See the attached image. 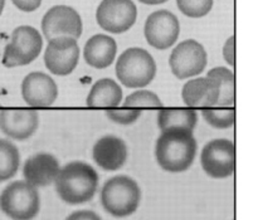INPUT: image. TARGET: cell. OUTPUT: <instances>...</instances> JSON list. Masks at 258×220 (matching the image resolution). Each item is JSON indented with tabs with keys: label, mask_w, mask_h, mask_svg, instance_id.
I'll list each match as a JSON object with an SVG mask.
<instances>
[{
	"label": "cell",
	"mask_w": 258,
	"mask_h": 220,
	"mask_svg": "<svg viewBox=\"0 0 258 220\" xmlns=\"http://www.w3.org/2000/svg\"><path fill=\"white\" fill-rule=\"evenodd\" d=\"M55 191L64 203L78 205L92 200L98 189V174L82 161H73L59 169L54 180Z\"/></svg>",
	"instance_id": "obj_2"
},
{
	"label": "cell",
	"mask_w": 258,
	"mask_h": 220,
	"mask_svg": "<svg viewBox=\"0 0 258 220\" xmlns=\"http://www.w3.org/2000/svg\"><path fill=\"white\" fill-rule=\"evenodd\" d=\"M42 30L47 40L58 37H70L77 40L82 35V19L73 8L55 5L43 17Z\"/></svg>",
	"instance_id": "obj_10"
},
{
	"label": "cell",
	"mask_w": 258,
	"mask_h": 220,
	"mask_svg": "<svg viewBox=\"0 0 258 220\" xmlns=\"http://www.w3.org/2000/svg\"><path fill=\"white\" fill-rule=\"evenodd\" d=\"M181 97L184 103L191 110L216 107L219 97L218 85L208 77L194 78L183 86Z\"/></svg>",
	"instance_id": "obj_17"
},
{
	"label": "cell",
	"mask_w": 258,
	"mask_h": 220,
	"mask_svg": "<svg viewBox=\"0 0 258 220\" xmlns=\"http://www.w3.org/2000/svg\"><path fill=\"white\" fill-rule=\"evenodd\" d=\"M207 77L216 81L219 88V97L216 107H233L234 106V73L226 67H216L211 69Z\"/></svg>",
	"instance_id": "obj_21"
},
{
	"label": "cell",
	"mask_w": 258,
	"mask_h": 220,
	"mask_svg": "<svg viewBox=\"0 0 258 220\" xmlns=\"http://www.w3.org/2000/svg\"><path fill=\"white\" fill-rule=\"evenodd\" d=\"M39 126L37 111L24 108H9L0 111V130L14 140L29 138Z\"/></svg>",
	"instance_id": "obj_14"
},
{
	"label": "cell",
	"mask_w": 258,
	"mask_h": 220,
	"mask_svg": "<svg viewBox=\"0 0 258 220\" xmlns=\"http://www.w3.org/2000/svg\"><path fill=\"white\" fill-rule=\"evenodd\" d=\"M106 116L110 118L112 122L118 123V125H131V123L136 122L139 117L141 116V111L139 108H122V110H117V108H108L106 111Z\"/></svg>",
	"instance_id": "obj_26"
},
{
	"label": "cell",
	"mask_w": 258,
	"mask_h": 220,
	"mask_svg": "<svg viewBox=\"0 0 258 220\" xmlns=\"http://www.w3.org/2000/svg\"><path fill=\"white\" fill-rule=\"evenodd\" d=\"M122 101V90L111 78L97 81L87 96L88 107L91 108H116Z\"/></svg>",
	"instance_id": "obj_19"
},
{
	"label": "cell",
	"mask_w": 258,
	"mask_h": 220,
	"mask_svg": "<svg viewBox=\"0 0 258 220\" xmlns=\"http://www.w3.org/2000/svg\"><path fill=\"white\" fill-rule=\"evenodd\" d=\"M144 34L151 47L164 50L175 44L180 34V24L175 15L165 9L154 12L148 17Z\"/></svg>",
	"instance_id": "obj_11"
},
{
	"label": "cell",
	"mask_w": 258,
	"mask_h": 220,
	"mask_svg": "<svg viewBox=\"0 0 258 220\" xmlns=\"http://www.w3.org/2000/svg\"><path fill=\"white\" fill-rule=\"evenodd\" d=\"M20 164L19 150L5 138H0V183L15 176Z\"/></svg>",
	"instance_id": "obj_22"
},
{
	"label": "cell",
	"mask_w": 258,
	"mask_h": 220,
	"mask_svg": "<svg viewBox=\"0 0 258 220\" xmlns=\"http://www.w3.org/2000/svg\"><path fill=\"white\" fill-rule=\"evenodd\" d=\"M201 164L208 176L226 179L233 175L236 169L234 143L227 138H216L207 143L201 154Z\"/></svg>",
	"instance_id": "obj_7"
},
{
	"label": "cell",
	"mask_w": 258,
	"mask_h": 220,
	"mask_svg": "<svg viewBox=\"0 0 258 220\" xmlns=\"http://www.w3.org/2000/svg\"><path fill=\"white\" fill-rule=\"evenodd\" d=\"M66 220H102L100 215L91 210H77L68 215Z\"/></svg>",
	"instance_id": "obj_29"
},
{
	"label": "cell",
	"mask_w": 258,
	"mask_h": 220,
	"mask_svg": "<svg viewBox=\"0 0 258 220\" xmlns=\"http://www.w3.org/2000/svg\"><path fill=\"white\" fill-rule=\"evenodd\" d=\"M198 122V113L191 108H164L158 115V126L161 131L180 128L193 131Z\"/></svg>",
	"instance_id": "obj_20"
},
{
	"label": "cell",
	"mask_w": 258,
	"mask_h": 220,
	"mask_svg": "<svg viewBox=\"0 0 258 220\" xmlns=\"http://www.w3.org/2000/svg\"><path fill=\"white\" fill-rule=\"evenodd\" d=\"M117 53V44L112 37L106 34H96L85 44L83 57L88 65L97 69L110 67Z\"/></svg>",
	"instance_id": "obj_18"
},
{
	"label": "cell",
	"mask_w": 258,
	"mask_h": 220,
	"mask_svg": "<svg viewBox=\"0 0 258 220\" xmlns=\"http://www.w3.org/2000/svg\"><path fill=\"white\" fill-rule=\"evenodd\" d=\"M43 47L42 35L30 25H20L12 33L10 43L5 47L3 64L8 68L32 63Z\"/></svg>",
	"instance_id": "obj_6"
},
{
	"label": "cell",
	"mask_w": 258,
	"mask_h": 220,
	"mask_svg": "<svg viewBox=\"0 0 258 220\" xmlns=\"http://www.w3.org/2000/svg\"><path fill=\"white\" fill-rule=\"evenodd\" d=\"M208 55L201 43L194 39L184 40L173 49L169 65L178 80L198 76L206 69Z\"/></svg>",
	"instance_id": "obj_8"
},
{
	"label": "cell",
	"mask_w": 258,
	"mask_h": 220,
	"mask_svg": "<svg viewBox=\"0 0 258 220\" xmlns=\"http://www.w3.org/2000/svg\"><path fill=\"white\" fill-rule=\"evenodd\" d=\"M140 200V186L130 176H113L106 181L101 190L103 209L116 218H125L135 213Z\"/></svg>",
	"instance_id": "obj_3"
},
{
	"label": "cell",
	"mask_w": 258,
	"mask_h": 220,
	"mask_svg": "<svg viewBox=\"0 0 258 220\" xmlns=\"http://www.w3.org/2000/svg\"><path fill=\"white\" fill-rule=\"evenodd\" d=\"M139 2L148 5H156V4H163V3L168 2V0H139Z\"/></svg>",
	"instance_id": "obj_30"
},
{
	"label": "cell",
	"mask_w": 258,
	"mask_h": 220,
	"mask_svg": "<svg viewBox=\"0 0 258 220\" xmlns=\"http://www.w3.org/2000/svg\"><path fill=\"white\" fill-rule=\"evenodd\" d=\"M22 96L30 107H49L58 97L57 83L43 72L29 73L22 82Z\"/></svg>",
	"instance_id": "obj_13"
},
{
	"label": "cell",
	"mask_w": 258,
	"mask_h": 220,
	"mask_svg": "<svg viewBox=\"0 0 258 220\" xmlns=\"http://www.w3.org/2000/svg\"><path fill=\"white\" fill-rule=\"evenodd\" d=\"M13 4L22 12H34L42 4V0H12Z\"/></svg>",
	"instance_id": "obj_28"
},
{
	"label": "cell",
	"mask_w": 258,
	"mask_h": 220,
	"mask_svg": "<svg viewBox=\"0 0 258 220\" xmlns=\"http://www.w3.org/2000/svg\"><path fill=\"white\" fill-rule=\"evenodd\" d=\"M178 9L189 18L206 17L213 7V0H176Z\"/></svg>",
	"instance_id": "obj_25"
},
{
	"label": "cell",
	"mask_w": 258,
	"mask_h": 220,
	"mask_svg": "<svg viewBox=\"0 0 258 220\" xmlns=\"http://www.w3.org/2000/svg\"><path fill=\"white\" fill-rule=\"evenodd\" d=\"M141 107H150V108H161L163 102L151 91H136L127 96L123 102V108H141Z\"/></svg>",
	"instance_id": "obj_24"
},
{
	"label": "cell",
	"mask_w": 258,
	"mask_h": 220,
	"mask_svg": "<svg viewBox=\"0 0 258 220\" xmlns=\"http://www.w3.org/2000/svg\"><path fill=\"white\" fill-rule=\"evenodd\" d=\"M197 149L193 131L180 128L161 131L155 143V159L168 173H184L193 165Z\"/></svg>",
	"instance_id": "obj_1"
},
{
	"label": "cell",
	"mask_w": 258,
	"mask_h": 220,
	"mask_svg": "<svg viewBox=\"0 0 258 220\" xmlns=\"http://www.w3.org/2000/svg\"><path fill=\"white\" fill-rule=\"evenodd\" d=\"M80 59L77 40L70 37H58L49 40L44 52V64L55 76H67L75 70Z\"/></svg>",
	"instance_id": "obj_12"
},
{
	"label": "cell",
	"mask_w": 258,
	"mask_h": 220,
	"mask_svg": "<svg viewBox=\"0 0 258 220\" xmlns=\"http://www.w3.org/2000/svg\"><path fill=\"white\" fill-rule=\"evenodd\" d=\"M40 198L27 181H14L0 194V210L13 220H32L38 215Z\"/></svg>",
	"instance_id": "obj_5"
},
{
	"label": "cell",
	"mask_w": 258,
	"mask_h": 220,
	"mask_svg": "<svg viewBox=\"0 0 258 220\" xmlns=\"http://www.w3.org/2000/svg\"><path fill=\"white\" fill-rule=\"evenodd\" d=\"M234 45H236V42H234V37L232 35V37H229L228 39L226 40L223 47L224 60H226L229 65H232V67L234 65V59H236V58H234V49H236Z\"/></svg>",
	"instance_id": "obj_27"
},
{
	"label": "cell",
	"mask_w": 258,
	"mask_h": 220,
	"mask_svg": "<svg viewBox=\"0 0 258 220\" xmlns=\"http://www.w3.org/2000/svg\"><path fill=\"white\" fill-rule=\"evenodd\" d=\"M92 156L101 169L116 171L122 168L127 160V146L117 136H103L93 146Z\"/></svg>",
	"instance_id": "obj_16"
},
{
	"label": "cell",
	"mask_w": 258,
	"mask_h": 220,
	"mask_svg": "<svg viewBox=\"0 0 258 220\" xmlns=\"http://www.w3.org/2000/svg\"><path fill=\"white\" fill-rule=\"evenodd\" d=\"M116 76L128 88H143L150 85L156 76V64L148 50L128 48L118 57Z\"/></svg>",
	"instance_id": "obj_4"
},
{
	"label": "cell",
	"mask_w": 258,
	"mask_h": 220,
	"mask_svg": "<svg viewBox=\"0 0 258 220\" xmlns=\"http://www.w3.org/2000/svg\"><path fill=\"white\" fill-rule=\"evenodd\" d=\"M138 9L133 0H102L96 12L97 24L113 34L125 33L135 24Z\"/></svg>",
	"instance_id": "obj_9"
},
{
	"label": "cell",
	"mask_w": 258,
	"mask_h": 220,
	"mask_svg": "<svg viewBox=\"0 0 258 220\" xmlns=\"http://www.w3.org/2000/svg\"><path fill=\"white\" fill-rule=\"evenodd\" d=\"M202 116L208 125L214 128H229L234 125L236 121V112L233 108H204L202 111Z\"/></svg>",
	"instance_id": "obj_23"
},
{
	"label": "cell",
	"mask_w": 258,
	"mask_h": 220,
	"mask_svg": "<svg viewBox=\"0 0 258 220\" xmlns=\"http://www.w3.org/2000/svg\"><path fill=\"white\" fill-rule=\"evenodd\" d=\"M59 169V163L53 155L47 153L35 154L25 161L23 176L34 188H44L54 183Z\"/></svg>",
	"instance_id": "obj_15"
},
{
	"label": "cell",
	"mask_w": 258,
	"mask_h": 220,
	"mask_svg": "<svg viewBox=\"0 0 258 220\" xmlns=\"http://www.w3.org/2000/svg\"><path fill=\"white\" fill-rule=\"evenodd\" d=\"M4 5H5V0H0V15H2L3 10H4Z\"/></svg>",
	"instance_id": "obj_31"
}]
</instances>
